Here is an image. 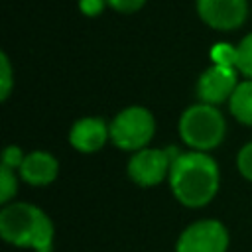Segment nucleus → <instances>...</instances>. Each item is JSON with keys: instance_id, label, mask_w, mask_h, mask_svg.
<instances>
[{"instance_id": "18", "label": "nucleus", "mask_w": 252, "mask_h": 252, "mask_svg": "<svg viewBox=\"0 0 252 252\" xmlns=\"http://www.w3.org/2000/svg\"><path fill=\"white\" fill-rule=\"evenodd\" d=\"M24 158L26 156L22 154V150L18 146H8L4 150V154H2V165L4 167H10V169H20Z\"/></svg>"}, {"instance_id": "6", "label": "nucleus", "mask_w": 252, "mask_h": 252, "mask_svg": "<svg viewBox=\"0 0 252 252\" xmlns=\"http://www.w3.org/2000/svg\"><path fill=\"white\" fill-rule=\"evenodd\" d=\"M228 232L220 220L205 219L189 224L177 238L175 252H226Z\"/></svg>"}, {"instance_id": "5", "label": "nucleus", "mask_w": 252, "mask_h": 252, "mask_svg": "<svg viewBox=\"0 0 252 252\" xmlns=\"http://www.w3.org/2000/svg\"><path fill=\"white\" fill-rule=\"evenodd\" d=\"M181 152L173 146L169 148H144L134 152L128 161V175L140 187H152L169 177L171 163Z\"/></svg>"}, {"instance_id": "8", "label": "nucleus", "mask_w": 252, "mask_h": 252, "mask_svg": "<svg viewBox=\"0 0 252 252\" xmlns=\"http://www.w3.org/2000/svg\"><path fill=\"white\" fill-rule=\"evenodd\" d=\"M236 71L232 67H220V65H211L205 69L197 81V96L205 104H220L228 100L238 85L236 81Z\"/></svg>"}, {"instance_id": "13", "label": "nucleus", "mask_w": 252, "mask_h": 252, "mask_svg": "<svg viewBox=\"0 0 252 252\" xmlns=\"http://www.w3.org/2000/svg\"><path fill=\"white\" fill-rule=\"evenodd\" d=\"M236 49H238L236 69H238L246 79H252V32L240 39V43L236 45Z\"/></svg>"}, {"instance_id": "1", "label": "nucleus", "mask_w": 252, "mask_h": 252, "mask_svg": "<svg viewBox=\"0 0 252 252\" xmlns=\"http://www.w3.org/2000/svg\"><path fill=\"white\" fill-rule=\"evenodd\" d=\"M219 165L207 152H181L171 163L169 187L175 199L189 209L211 203L219 191Z\"/></svg>"}, {"instance_id": "12", "label": "nucleus", "mask_w": 252, "mask_h": 252, "mask_svg": "<svg viewBox=\"0 0 252 252\" xmlns=\"http://www.w3.org/2000/svg\"><path fill=\"white\" fill-rule=\"evenodd\" d=\"M211 61L213 65H220V67H232L236 69V61H238V49L226 41L215 43L211 47Z\"/></svg>"}, {"instance_id": "10", "label": "nucleus", "mask_w": 252, "mask_h": 252, "mask_svg": "<svg viewBox=\"0 0 252 252\" xmlns=\"http://www.w3.org/2000/svg\"><path fill=\"white\" fill-rule=\"evenodd\" d=\"M18 171L26 183H30L33 187H43V185H49L57 177L59 163L51 154L37 150L24 158Z\"/></svg>"}, {"instance_id": "3", "label": "nucleus", "mask_w": 252, "mask_h": 252, "mask_svg": "<svg viewBox=\"0 0 252 252\" xmlns=\"http://www.w3.org/2000/svg\"><path fill=\"white\" fill-rule=\"evenodd\" d=\"M224 132V116L213 104L197 102L179 118V136L195 152H209L217 148L222 142Z\"/></svg>"}, {"instance_id": "17", "label": "nucleus", "mask_w": 252, "mask_h": 252, "mask_svg": "<svg viewBox=\"0 0 252 252\" xmlns=\"http://www.w3.org/2000/svg\"><path fill=\"white\" fill-rule=\"evenodd\" d=\"M106 4L114 10V12H120V14H134L138 10L144 8L146 0H106Z\"/></svg>"}, {"instance_id": "19", "label": "nucleus", "mask_w": 252, "mask_h": 252, "mask_svg": "<svg viewBox=\"0 0 252 252\" xmlns=\"http://www.w3.org/2000/svg\"><path fill=\"white\" fill-rule=\"evenodd\" d=\"M106 6V0H79V10L89 18L98 16Z\"/></svg>"}, {"instance_id": "16", "label": "nucleus", "mask_w": 252, "mask_h": 252, "mask_svg": "<svg viewBox=\"0 0 252 252\" xmlns=\"http://www.w3.org/2000/svg\"><path fill=\"white\" fill-rule=\"evenodd\" d=\"M236 165H238V171L242 173V177L252 181V142L242 146V150L238 152V158H236Z\"/></svg>"}, {"instance_id": "4", "label": "nucleus", "mask_w": 252, "mask_h": 252, "mask_svg": "<svg viewBox=\"0 0 252 252\" xmlns=\"http://www.w3.org/2000/svg\"><path fill=\"white\" fill-rule=\"evenodd\" d=\"M156 132L154 114L144 106H128L110 122V140L116 148L138 152L144 150Z\"/></svg>"}, {"instance_id": "7", "label": "nucleus", "mask_w": 252, "mask_h": 252, "mask_svg": "<svg viewBox=\"0 0 252 252\" xmlns=\"http://www.w3.org/2000/svg\"><path fill=\"white\" fill-rule=\"evenodd\" d=\"M197 14L209 28L230 32L246 22L248 0H197Z\"/></svg>"}, {"instance_id": "15", "label": "nucleus", "mask_w": 252, "mask_h": 252, "mask_svg": "<svg viewBox=\"0 0 252 252\" xmlns=\"http://www.w3.org/2000/svg\"><path fill=\"white\" fill-rule=\"evenodd\" d=\"M12 65L6 53H0V98L6 100L10 91H12Z\"/></svg>"}, {"instance_id": "2", "label": "nucleus", "mask_w": 252, "mask_h": 252, "mask_svg": "<svg viewBox=\"0 0 252 252\" xmlns=\"http://www.w3.org/2000/svg\"><path fill=\"white\" fill-rule=\"evenodd\" d=\"M0 236L18 248L51 252L55 228L39 207L30 203H8L0 211Z\"/></svg>"}, {"instance_id": "11", "label": "nucleus", "mask_w": 252, "mask_h": 252, "mask_svg": "<svg viewBox=\"0 0 252 252\" xmlns=\"http://www.w3.org/2000/svg\"><path fill=\"white\" fill-rule=\"evenodd\" d=\"M232 116L246 126H252V79H246L236 85L232 96L228 98Z\"/></svg>"}, {"instance_id": "9", "label": "nucleus", "mask_w": 252, "mask_h": 252, "mask_svg": "<svg viewBox=\"0 0 252 252\" xmlns=\"http://www.w3.org/2000/svg\"><path fill=\"white\" fill-rule=\"evenodd\" d=\"M108 138H110V126L96 116H87L77 120L69 132L71 146L83 154H93L100 150Z\"/></svg>"}, {"instance_id": "14", "label": "nucleus", "mask_w": 252, "mask_h": 252, "mask_svg": "<svg viewBox=\"0 0 252 252\" xmlns=\"http://www.w3.org/2000/svg\"><path fill=\"white\" fill-rule=\"evenodd\" d=\"M18 193V177H16V169L10 167H0V203L8 205L10 199Z\"/></svg>"}]
</instances>
